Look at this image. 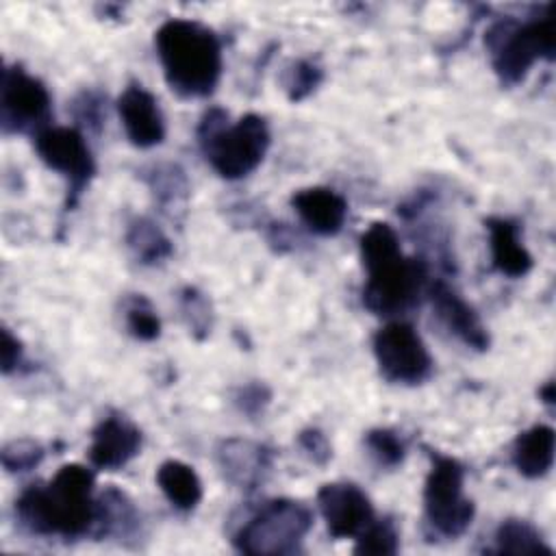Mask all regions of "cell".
I'll return each instance as SVG.
<instances>
[{"label":"cell","mask_w":556,"mask_h":556,"mask_svg":"<svg viewBox=\"0 0 556 556\" xmlns=\"http://www.w3.org/2000/svg\"><path fill=\"white\" fill-rule=\"evenodd\" d=\"M96 476L89 467L63 465L48 484H33L15 500V519L37 536L78 539L93 532Z\"/></svg>","instance_id":"obj_1"},{"label":"cell","mask_w":556,"mask_h":556,"mask_svg":"<svg viewBox=\"0 0 556 556\" xmlns=\"http://www.w3.org/2000/svg\"><path fill=\"white\" fill-rule=\"evenodd\" d=\"M361 261L367 271L363 304L376 315L406 313L428 289L426 263L402 252L400 239L387 222H374L361 235Z\"/></svg>","instance_id":"obj_2"},{"label":"cell","mask_w":556,"mask_h":556,"mask_svg":"<svg viewBox=\"0 0 556 556\" xmlns=\"http://www.w3.org/2000/svg\"><path fill=\"white\" fill-rule=\"evenodd\" d=\"M156 54L172 91L182 98H206L222 78V43L215 30L195 22L172 17L154 33Z\"/></svg>","instance_id":"obj_3"},{"label":"cell","mask_w":556,"mask_h":556,"mask_svg":"<svg viewBox=\"0 0 556 556\" xmlns=\"http://www.w3.org/2000/svg\"><path fill=\"white\" fill-rule=\"evenodd\" d=\"M200 148L211 167L226 180H239L252 174L269 150V126L248 113L237 122H228V113L219 106L208 109L198 126Z\"/></svg>","instance_id":"obj_4"},{"label":"cell","mask_w":556,"mask_h":556,"mask_svg":"<svg viewBox=\"0 0 556 556\" xmlns=\"http://www.w3.org/2000/svg\"><path fill=\"white\" fill-rule=\"evenodd\" d=\"M484 46L500 83L506 87L519 85L539 59L554 61L556 56L554 4H547L541 17L528 22H495L484 37Z\"/></svg>","instance_id":"obj_5"},{"label":"cell","mask_w":556,"mask_h":556,"mask_svg":"<svg viewBox=\"0 0 556 556\" xmlns=\"http://www.w3.org/2000/svg\"><path fill=\"white\" fill-rule=\"evenodd\" d=\"M313 528V513L298 500L265 502L235 532L232 545L241 554L282 556L302 549V541Z\"/></svg>","instance_id":"obj_6"},{"label":"cell","mask_w":556,"mask_h":556,"mask_svg":"<svg viewBox=\"0 0 556 556\" xmlns=\"http://www.w3.org/2000/svg\"><path fill=\"white\" fill-rule=\"evenodd\" d=\"M473 502L465 495V469L445 454H430L424 484V515L432 532L443 539L460 536L473 521Z\"/></svg>","instance_id":"obj_7"},{"label":"cell","mask_w":556,"mask_h":556,"mask_svg":"<svg viewBox=\"0 0 556 556\" xmlns=\"http://www.w3.org/2000/svg\"><path fill=\"white\" fill-rule=\"evenodd\" d=\"M33 139L39 159L63 176L67 185L65 208L72 211L96 176V161L87 139L78 128L72 126H48Z\"/></svg>","instance_id":"obj_8"},{"label":"cell","mask_w":556,"mask_h":556,"mask_svg":"<svg viewBox=\"0 0 556 556\" xmlns=\"http://www.w3.org/2000/svg\"><path fill=\"white\" fill-rule=\"evenodd\" d=\"M52 100L46 85L22 65H7L0 80V126L9 132H41L50 126Z\"/></svg>","instance_id":"obj_9"},{"label":"cell","mask_w":556,"mask_h":556,"mask_svg":"<svg viewBox=\"0 0 556 556\" xmlns=\"http://www.w3.org/2000/svg\"><path fill=\"white\" fill-rule=\"evenodd\" d=\"M374 356L384 380L395 384H421L432 374V356L406 321H391L374 334Z\"/></svg>","instance_id":"obj_10"},{"label":"cell","mask_w":556,"mask_h":556,"mask_svg":"<svg viewBox=\"0 0 556 556\" xmlns=\"http://www.w3.org/2000/svg\"><path fill=\"white\" fill-rule=\"evenodd\" d=\"M317 506L334 539H356L376 519L369 497L352 482L324 484L317 491Z\"/></svg>","instance_id":"obj_11"},{"label":"cell","mask_w":556,"mask_h":556,"mask_svg":"<svg viewBox=\"0 0 556 556\" xmlns=\"http://www.w3.org/2000/svg\"><path fill=\"white\" fill-rule=\"evenodd\" d=\"M141 450V430L124 415L111 413L91 432L89 463L102 471L122 469Z\"/></svg>","instance_id":"obj_12"},{"label":"cell","mask_w":556,"mask_h":556,"mask_svg":"<svg viewBox=\"0 0 556 556\" xmlns=\"http://www.w3.org/2000/svg\"><path fill=\"white\" fill-rule=\"evenodd\" d=\"M117 113L126 137L137 148H154L165 139V117L156 98L139 83H130L117 98Z\"/></svg>","instance_id":"obj_13"},{"label":"cell","mask_w":556,"mask_h":556,"mask_svg":"<svg viewBox=\"0 0 556 556\" xmlns=\"http://www.w3.org/2000/svg\"><path fill=\"white\" fill-rule=\"evenodd\" d=\"M428 295L437 317L454 337L478 352L489 350V332L480 315L454 287L445 280H434L428 285Z\"/></svg>","instance_id":"obj_14"},{"label":"cell","mask_w":556,"mask_h":556,"mask_svg":"<svg viewBox=\"0 0 556 556\" xmlns=\"http://www.w3.org/2000/svg\"><path fill=\"white\" fill-rule=\"evenodd\" d=\"M271 450L248 439H224L217 445V465L224 478L243 491L258 489L271 471Z\"/></svg>","instance_id":"obj_15"},{"label":"cell","mask_w":556,"mask_h":556,"mask_svg":"<svg viewBox=\"0 0 556 556\" xmlns=\"http://www.w3.org/2000/svg\"><path fill=\"white\" fill-rule=\"evenodd\" d=\"M291 206L306 224V228L321 237L337 235L348 217L345 198L328 187L300 189L298 193H293Z\"/></svg>","instance_id":"obj_16"},{"label":"cell","mask_w":556,"mask_h":556,"mask_svg":"<svg viewBox=\"0 0 556 556\" xmlns=\"http://www.w3.org/2000/svg\"><path fill=\"white\" fill-rule=\"evenodd\" d=\"M139 528L141 515L124 491L109 486L96 497V523L91 532L93 536L128 541L139 534Z\"/></svg>","instance_id":"obj_17"},{"label":"cell","mask_w":556,"mask_h":556,"mask_svg":"<svg viewBox=\"0 0 556 556\" xmlns=\"http://www.w3.org/2000/svg\"><path fill=\"white\" fill-rule=\"evenodd\" d=\"M484 224L489 230L493 267L508 278L526 276L532 269V256L519 239L517 224L506 217H489Z\"/></svg>","instance_id":"obj_18"},{"label":"cell","mask_w":556,"mask_h":556,"mask_svg":"<svg viewBox=\"0 0 556 556\" xmlns=\"http://www.w3.org/2000/svg\"><path fill=\"white\" fill-rule=\"evenodd\" d=\"M554 428L545 424L519 432L510 452L515 469L526 478H543L554 465Z\"/></svg>","instance_id":"obj_19"},{"label":"cell","mask_w":556,"mask_h":556,"mask_svg":"<svg viewBox=\"0 0 556 556\" xmlns=\"http://www.w3.org/2000/svg\"><path fill=\"white\" fill-rule=\"evenodd\" d=\"M141 178L146 180L159 208L167 217L180 219L185 215L187 200H189V180L178 165L154 163L148 169H143Z\"/></svg>","instance_id":"obj_20"},{"label":"cell","mask_w":556,"mask_h":556,"mask_svg":"<svg viewBox=\"0 0 556 556\" xmlns=\"http://www.w3.org/2000/svg\"><path fill=\"white\" fill-rule=\"evenodd\" d=\"M156 484L178 510H193L202 500V482L193 467L182 460H165L156 469Z\"/></svg>","instance_id":"obj_21"},{"label":"cell","mask_w":556,"mask_h":556,"mask_svg":"<svg viewBox=\"0 0 556 556\" xmlns=\"http://www.w3.org/2000/svg\"><path fill=\"white\" fill-rule=\"evenodd\" d=\"M126 245L141 265H159L174 252L169 237L150 217H135L128 222Z\"/></svg>","instance_id":"obj_22"},{"label":"cell","mask_w":556,"mask_h":556,"mask_svg":"<svg viewBox=\"0 0 556 556\" xmlns=\"http://www.w3.org/2000/svg\"><path fill=\"white\" fill-rule=\"evenodd\" d=\"M495 549L497 554H515V556H534L545 554L552 556L554 549L543 541L541 532L526 519H506L495 530Z\"/></svg>","instance_id":"obj_23"},{"label":"cell","mask_w":556,"mask_h":556,"mask_svg":"<svg viewBox=\"0 0 556 556\" xmlns=\"http://www.w3.org/2000/svg\"><path fill=\"white\" fill-rule=\"evenodd\" d=\"M400 549V534L395 523L384 519H374L358 536L354 545V554H376V556H393Z\"/></svg>","instance_id":"obj_24"},{"label":"cell","mask_w":556,"mask_h":556,"mask_svg":"<svg viewBox=\"0 0 556 556\" xmlns=\"http://www.w3.org/2000/svg\"><path fill=\"white\" fill-rule=\"evenodd\" d=\"M180 313L189 332L195 339L208 337L213 328V311H211V302L202 291H198L195 287H185L180 291Z\"/></svg>","instance_id":"obj_25"},{"label":"cell","mask_w":556,"mask_h":556,"mask_svg":"<svg viewBox=\"0 0 556 556\" xmlns=\"http://www.w3.org/2000/svg\"><path fill=\"white\" fill-rule=\"evenodd\" d=\"M321 80H324V70L308 59H300L287 67L282 83H285L287 98L291 102H300L308 98L321 85Z\"/></svg>","instance_id":"obj_26"},{"label":"cell","mask_w":556,"mask_h":556,"mask_svg":"<svg viewBox=\"0 0 556 556\" xmlns=\"http://www.w3.org/2000/svg\"><path fill=\"white\" fill-rule=\"evenodd\" d=\"M365 447L376 458V463L387 469L402 465V460L406 456V445H404L402 437L389 428L369 430L365 434Z\"/></svg>","instance_id":"obj_27"},{"label":"cell","mask_w":556,"mask_h":556,"mask_svg":"<svg viewBox=\"0 0 556 556\" xmlns=\"http://www.w3.org/2000/svg\"><path fill=\"white\" fill-rule=\"evenodd\" d=\"M126 328L139 341H154L161 337V319L150 306V302L141 295H135L126 304Z\"/></svg>","instance_id":"obj_28"},{"label":"cell","mask_w":556,"mask_h":556,"mask_svg":"<svg viewBox=\"0 0 556 556\" xmlns=\"http://www.w3.org/2000/svg\"><path fill=\"white\" fill-rule=\"evenodd\" d=\"M43 447L33 441V439H15V441H9L2 452H0V458H2V467L9 471V473H22V471H30L35 469L41 458H43Z\"/></svg>","instance_id":"obj_29"},{"label":"cell","mask_w":556,"mask_h":556,"mask_svg":"<svg viewBox=\"0 0 556 556\" xmlns=\"http://www.w3.org/2000/svg\"><path fill=\"white\" fill-rule=\"evenodd\" d=\"M269 400H271V391L263 382H256V380L241 384L232 395V402L237 404V408L241 413H245L248 417L263 415Z\"/></svg>","instance_id":"obj_30"},{"label":"cell","mask_w":556,"mask_h":556,"mask_svg":"<svg viewBox=\"0 0 556 556\" xmlns=\"http://www.w3.org/2000/svg\"><path fill=\"white\" fill-rule=\"evenodd\" d=\"M298 445L308 456V460H313L315 465H326L332 456V450H330V443H328L326 434L317 428L302 430L298 434Z\"/></svg>","instance_id":"obj_31"},{"label":"cell","mask_w":556,"mask_h":556,"mask_svg":"<svg viewBox=\"0 0 556 556\" xmlns=\"http://www.w3.org/2000/svg\"><path fill=\"white\" fill-rule=\"evenodd\" d=\"M74 113H76V119H80L89 128L98 130L102 124V113H104L102 96L98 91H83L74 100Z\"/></svg>","instance_id":"obj_32"},{"label":"cell","mask_w":556,"mask_h":556,"mask_svg":"<svg viewBox=\"0 0 556 556\" xmlns=\"http://www.w3.org/2000/svg\"><path fill=\"white\" fill-rule=\"evenodd\" d=\"M24 363V348L17 337L11 334L9 328H2V345H0V367L2 374L17 371V367Z\"/></svg>","instance_id":"obj_33"},{"label":"cell","mask_w":556,"mask_h":556,"mask_svg":"<svg viewBox=\"0 0 556 556\" xmlns=\"http://www.w3.org/2000/svg\"><path fill=\"white\" fill-rule=\"evenodd\" d=\"M539 395H541V400H543L547 406H552V404H554V400H556L554 382H552V380H549V382H545V384L539 389Z\"/></svg>","instance_id":"obj_34"}]
</instances>
